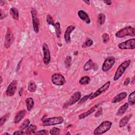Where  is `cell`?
I'll return each instance as SVG.
<instances>
[{
    "instance_id": "1",
    "label": "cell",
    "mask_w": 135,
    "mask_h": 135,
    "mask_svg": "<svg viewBox=\"0 0 135 135\" xmlns=\"http://www.w3.org/2000/svg\"><path fill=\"white\" fill-rule=\"evenodd\" d=\"M131 64V60H128L123 61L121 63L117 69L115 74L114 75L113 80L115 81H118L123 75L124 72L127 70V69L129 67Z\"/></svg>"
},
{
    "instance_id": "2",
    "label": "cell",
    "mask_w": 135,
    "mask_h": 135,
    "mask_svg": "<svg viewBox=\"0 0 135 135\" xmlns=\"http://www.w3.org/2000/svg\"><path fill=\"white\" fill-rule=\"evenodd\" d=\"M112 125V123L110 121H104L101 123L93 131L95 135H100L107 132L110 129Z\"/></svg>"
},
{
    "instance_id": "3",
    "label": "cell",
    "mask_w": 135,
    "mask_h": 135,
    "mask_svg": "<svg viewBox=\"0 0 135 135\" xmlns=\"http://www.w3.org/2000/svg\"><path fill=\"white\" fill-rule=\"evenodd\" d=\"M115 35L118 38H123L127 36L134 37L135 36V29L132 26H128L118 31Z\"/></svg>"
},
{
    "instance_id": "4",
    "label": "cell",
    "mask_w": 135,
    "mask_h": 135,
    "mask_svg": "<svg viewBox=\"0 0 135 135\" xmlns=\"http://www.w3.org/2000/svg\"><path fill=\"white\" fill-rule=\"evenodd\" d=\"M64 119L61 116L54 117L51 118H48L44 119L42 122V124L44 126L47 127L61 124L64 122Z\"/></svg>"
},
{
    "instance_id": "5",
    "label": "cell",
    "mask_w": 135,
    "mask_h": 135,
    "mask_svg": "<svg viewBox=\"0 0 135 135\" xmlns=\"http://www.w3.org/2000/svg\"><path fill=\"white\" fill-rule=\"evenodd\" d=\"M31 16H32V24L33 30L36 33L39 32V28H40V21L38 17V12L35 8H32L31 10Z\"/></svg>"
},
{
    "instance_id": "6",
    "label": "cell",
    "mask_w": 135,
    "mask_h": 135,
    "mask_svg": "<svg viewBox=\"0 0 135 135\" xmlns=\"http://www.w3.org/2000/svg\"><path fill=\"white\" fill-rule=\"evenodd\" d=\"M116 62V59L114 57L111 56L107 58L105 61L103 62L102 66V70L103 72H106L110 70L113 66L115 65Z\"/></svg>"
},
{
    "instance_id": "7",
    "label": "cell",
    "mask_w": 135,
    "mask_h": 135,
    "mask_svg": "<svg viewBox=\"0 0 135 135\" xmlns=\"http://www.w3.org/2000/svg\"><path fill=\"white\" fill-rule=\"evenodd\" d=\"M51 81L52 84L57 86H61L64 85L66 80L64 76L60 74H55L51 77Z\"/></svg>"
},
{
    "instance_id": "8",
    "label": "cell",
    "mask_w": 135,
    "mask_h": 135,
    "mask_svg": "<svg viewBox=\"0 0 135 135\" xmlns=\"http://www.w3.org/2000/svg\"><path fill=\"white\" fill-rule=\"evenodd\" d=\"M121 50H133L135 49V39L132 38L118 44Z\"/></svg>"
},
{
    "instance_id": "9",
    "label": "cell",
    "mask_w": 135,
    "mask_h": 135,
    "mask_svg": "<svg viewBox=\"0 0 135 135\" xmlns=\"http://www.w3.org/2000/svg\"><path fill=\"white\" fill-rule=\"evenodd\" d=\"M42 51L43 55V62L45 65H48L51 61V53L48 46L47 43H43L42 46Z\"/></svg>"
},
{
    "instance_id": "10",
    "label": "cell",
    "mask_w": 135,
    "mask_h": 135,
    "mask_svg": "<svg viewBox=\"0 0 135 135\" xmlns=\"http://www.w3.org/2000/svg\"><path fill=\"white\" fill-rule=\"evenodd\" d=\"M110 83H111L110 81L107 82L106 84H105L100 88H99L96 92H95L94 93H92V94L90 97V99L92 100V99H95L98 97V96H99L100 95H101L103 92L106 91L110 86Z\"/></svg>"
},
{
    "instance_id": "11",
    "label": "cell",
    "mask_w": 135,
    "mask_h": 135,
    "mask_svg": "<svg viewBox=\"0 0 135 135\" xmlns=\"http://www.w3.org/2000/svg\"><path fill=\"white\" fill-rule=\"evenodd\" d=\"M14 41V35L11 30L7 28V32L5 37V41L4 46L6 48H9Z\"/></svg>"
},
{
    "instance_id": "12",
    "label": "cell",
    "mask_w": 135,
    "mask_h": 135,
    "mask_svg": "<svg viewBox=\"0 0 135 135\" xmlns=\"http://www.w3.org/2000/svg\"><path fill=\"white\" fill-rule=\"evenodd\" d=\"M17 86V82L16 80H13L7 87L5 93L8 97H12L14 95L16 91Z\"/></svg>"
},
{
    "instance_id": "13",
    "label": "cell",
    "mask_w": 135,
    "mask_h": 135,
    "mask_svg": "<svg viewBox=\"0 0 135 135\" xmlns=\"http://www.w3.org/2000/svg\"><path fill=\"white\" fill-rule=\"evenodd\" d=\"M81 98V93L79 91H77L75 92L73 95H72L68 101L67 102V106L73 105L77 102L79 101V100Z\"/></svg>"
},
{
    "instance_id": "14",
    "label": "cell",
    "mask_w": 135,
    "mask_h": 135,
    "mask_svg": "<svg viewBox=\"0 0 135 135\" xmlns=\"http://www.w3.org/2000/svg\"><path fill=\"white\" fill-rule=\"evenodd\" d=\"M99 69V66L96 63L93 62L92 59L89 60L86 64L84 66V70L86 71H89L90 70H94L95 71H97Z\"/></svg>"
},
{
    "instance_id": "15",
    "label": "cell",
    "mask_w": 135,
    "mask_h": 135,
    "mask_svg": "<svg viewBox=\"0 0 135 135\" xmlns=\"http://www.w3.org/2000/svg\"><path fill=\"white\" fill-rule=\"evenodd\" d=\"M75 29V26L73 25H69L66 29L64 34V38L67 43H70L71 42V33Z\"/></svg>"
},
{
    "instance_id": "16",
    "label": "cell",
    "mask_w": 135,
    "mask_h": 135,
    "mask_svg": "<svg viewBox=\"0 0 135 135\" xmlns=\"http://www.w3.org/2000/svg\"><path fill=\"white\" fill-rule=\"evenodd\" d=\"M78 15L81 20H82L83 21H84L87 24L90 23L91 20L89 16V15L84 11L80 10V11L78 12Z\"/></svg>"
},
{
    "instance_id": "17",
    "label": "cell",
    "mask_w": 135,
    "mask_h": 135,
    "mask_svg": "<svg viewBox=\"0 0 135 135\" xmlns=\"http://www.w3.org/2000/svg\"><path fill=\"white\" fill-rule=\"evenodd\" d=\"M127 93L126 92H122L114 97L112 99L111 102L113 103H118L125 99L127 97Z\"/></svg>"
},
{
    "instance_id": "18",
    "label": "cell",
    "mask_w": 135,
    "mask_h": 135,
    "mask_svg": "<svg viewBox=\"0 0 135 135\" xmlns=\"http://www.w3.org/2000/svg\"><path fill=\"white\" fill-rule=\"evenodd\" d=\"M26 112L25 110H24V109L18 111L16 113V115L14 117V122L15 124L19 123L23 119V118L24 117V116L26 115Z\"/></svg>"
},
{
    "instance_id": "19",
    "label": "cell",
    "mask_w": 135,
    "mask_h": 135,
    "mask_svg": "<svg viewBox=\"0 0 135 135\" xmlns=\"http://www.w3.org/2000/svg\"><path fill=\"white\" fill-rule=\"evenodd\" d=\"M98 105H96L94 107H92L91 109H90L87 111H86V112H85L84 113H82V114H81V115H80L79 116V119H85L86 117H88L89 116L91 115L92 113H93L96 111V110L98 108Z\"/></svg>"
},
{
    "instance_id": "20",
    "label": "cell",
    "mask_w": 135,
    "mask_h": 135,
    "mask_svg": "<svg viewBox=\"0 0 135 135\" xmlns=\"http://www.w3.org/2000/svg\"><path fill=\"white\" fill-rule=\"evenodd\" d=\"M132 116V115H129L128 116H124L119 121V126L120 128H123L124 127H125L127 123H128L129 121L130 120L131 117Z\"/></svg>"
},
{
    "instance_id": "21",
    "label": "cell",
    "mask_w": 135,
    "mask_h": 135,
    "mask_svg": "<svg viewBox=\"0 0 135 135\" xmlns=\"http://www.w3.org/2000/svg\"><path fill=\"white\" fill-rule=\"evenodd\" d=\"M128 108H129V103L127 102L124 103L122 106H121L118 109L116 113V115L117 116H122L124 113V112L127 111Z\"/></svg>"
},
{
    "instance_id": "22",
    "label": "cell",
    "mask_w": 135,
    "mask_h": 135,
    "mask_svg": "<svg viewBox=\"0 0 135 135\" xmlns=\"http://www.w3.org/2000/svg\"><path fill=\"white\" fill-rule=\"evenodd\" d=\"M10 13L13 19L16 21L19 20V12L16 7H13L10 8Z\"/></svg>"
},
{
    "instance_id": "23",
    "label": "cell",
    "mask_w": 135,
    "mask_h": 135,
    "mask_svg": "<svg viewBox=\"0 0 135 135\" xmlns=\"http://www.w3.org/2000/svg\"><path fill=\"white\" fill-rule=\"evenodd\" d=\"M25 103H26V106L27 110L29 111H30L34 107V102L33 99L32 98H28L25 100Z\"/></svg>"
},
{
    "instance_id": "24",
    "label": "cell",
    "mask_w": 135,
    "mask_h": 135,
    "mask_svg": "<svg viewBox=\"0 0 135 135\" xmlns=\"http://www.w3.org/2000/svg\"><path fill=\"white\" fill-rule=\"evenodd\" d=\"M37 129V127L35 124H31L29 127L27 128L25 134H34L36 132V130Z\"/></svg>"
},
{
    "instance_id": "25",
    "label": "cell",
    "mask_w": 135,
    "mask_h": 135,
    "mask_svg": "<svg viewBox=\"0 0 135 135\" xmlns=\"http://www.w3.org/2000/svg\"><path fill=\"white\" fill-rule=\"evenodd\" d=\"M37 89V85L35 82L31 81L29 83L28 86V90L30 92H34L36 91Z\"/></svg>"
},
{
    "instance_id": "26",
    "label": "cell",
    "mask_w": 135,
    "mask_h": 135,
    "mask_svg": "<svg viewBox=\"0 0 135 135\" xmlns=\"http://www.w3.org/2000/svg\"><path fill=\"white\" fill-rule=\"evenodd\" d=\"M91 79L88 76H85L82 77L79 80V84L81 85H87L90 82Z\"/></svg>"
},
{
    "instance_id": "27",
    "label": "cell",
    "mask_w": 135,
    "mask_h": 135,
    "mask_svg": "<svg viewBox=\"0 0 135 135\" xmlns=\"http://www.w3.org/2000/svg\"><path fill=\"white\" fill-rule=\"evenodd\" d=\"M135 91H133L129 95L128 97V103L131 106H133L135 104Z\"/></svg>"
},
{
    "instance_id": "28",
    "label": "cell",
    "mask_w": 135,
    "mask_h": 135,
    "mask_svg": "<svg viewBox=\"0 0 135 135\" xmlns=\"http://www.w3.org/2000/svg\"><path fill=\"white\" fill-rule=\"evenodd\" d=\"M106 21V15L103 13H100L98 15V22L100 25H102Z\"/></svg>"
},
{
    "instance_id": "29",
    "label": "cell",
    "mask_w": 135,
    "mask_h": 135,
    "mask_svg": "<svg viewBox=\"0 0 135 135\" xmlns=\"http://www.w3.org/2000/svg\"><path fill=\"white\" fill-rule=\"evenodd\" d=\"M54 27L55 28V31H56V36L58 38H59L61 36V25L60 23L59 22H57L55 24Z\"/></svg>"
},
{
    "instance_id": "30",
    "label": "cell",
    "mask_w": 135,
    "mask_h": 135,
    "mask_svg": "<svg viewBox=\"0 0 135 135\" xmlns=\"http://www.w3.org/2000/svg\"><path fill=\"white\" fill-rule=\"evenodd\" d=\"M30 120L28 119H26L25 120H24L22 123H21V124L20 125V129L21 130H24L25 129L27 128L29 126V124H30Z\"/></svg>"
},
{
    "instance_id": "31",
    "label": "cell",
    "mask_w": 135,
    "mask_h": 135,
    "mask_svg": "<svg viewBox=\"0 0 135 135\" xmlns=\"http://www.w3.org/2000/svg\"><path fill=\"white\" fill-rule=\"evenodd\" d=\"M93 44V41L90 38H87L85 42L82 44V47L83 48H88L90 47L91 46H92Z\"/></svg>"
},
{
    "instance_id": "32",
    "label": "cell",
    "mask_w": 135,
    "mask_h": 135,
    "mask_svg": "<svg viewBox=\"0 0 135 135\" xmlns=\"http://www.w3.org/2000/svg\"><path fill=\"white\" fill-rule=\"evenodd\" d=\"M92 94V93H90V94L84 96V97H82V98H81V99L79 100V101L78 102V104L79 105H81V104H82V103H84V102H86L89 99H90V97H91Z\"/></svg>"
},
{
    "instance_id": "33",
    "label": "cell",
    "mask_w": 135,
    "mask_h": 135,
    "mask_svg": "<svg viewBox=\"0 0 135 135\" xmlns=\"http://www.w3.org/2000/svg\"><path fill=\"white\" fill-rule=\"evenodd\" d=\"M71 62H72V58L71 56H67L65 59V66L66 68H69L71 65Z\"/></svg>"
},
{
    "instance_id": "34",
    "label": "cell",
    "mask_w": 135,
    "mask_h": 135,
    "mask_svg": "<svg viewBox=\"0 0 135 135\" xmlns=\"http://www.w3.org/2000/svg\"><path fill=\"white\" fill-rule=\"evenodd\" d=\"M10 113H6L5 115H4V116H3L1 119H0V126H2L3 124L5 123V122L6 121V120L8 119V118L10 117Z\"/></svg>"
},
{
    "instance_id": "35",
    "label": "cell",
    "mask_w": 135,
    "mask_h": 135,
    "mask_svg": "<svg viewBox=\"0 0 135 135\" xmlns=\"http://www.w3.org/2000/svg\"><path fill=\"white\" fill-rule=\"evenodd\" d=\"M61 130L60 129L56 127H53L50 129V133L51 135H57V134H59L60 133Z\"/></svg>"
},
{
    "instance_id": "36",
    "label": "cell",
    "mask_w": 135,
    "mask_h": 135,
    "mask_svg": "<svg viewBox=\"0 0 135 135\" xmlns=\"http://www.w3.org/2000/svg\"><path fill=\"white\" fill-rule=\"evenodd\" d=\"M47 22L48 23V24L49 25H52L54 26L55 25V23H54V20L52 17V16L51 15L48 14L47 16Z\"/></svg>"
},
{
    "instance_id": "37",
    "label": "cell",
    "mask_w": 135,
    "mask_h": 135,
    "mask_svg": "<svg viewBox=\"0 0 135 135\" xmlns=\"http://www.w3.org/2000/svg\"><path fill=\"white\" fill-rule=\"evenodd\" d=\"M102 38L103 40V42L104 43H107L110 40L109 36L107 33H104L102 34Z\"/></svg>"
},
{
    "instance_id": "38",
    "label": "cell",
    "mask_w": 135,
    "mask_h": 135,
    "mask_svg": "<svg viewBox=\"0 0 135 135\" xmlns=\"http://www.w3.org/2000/svg\"><path fill=\"white\" fill-rule=\"evenodd\" d=\"M35 134H48L49 133L46 130H41L37 132H35Z\"/></svg>"
},
{
    "instance_id": "39",
    "label": "cell",
    "mask_w": 135,
    "mask_h": 135,
    "mask_svg": "<svg viewBox=\"0 0 135 135\" xmlns=\"http://www.w3.org/2000/svg\"><path fill=\"white\" fill-rule=\"evenodd\" d=\"M102 108H100L98 110V111H97V112H96V113L95 114V117H100L101 115H102Z\"/></svg>"
},
{
    "instance_id": "40",
    "label": "cell",
    "mask_w": 135,
    "mask_h": 135,
    "mask_svg": "<svg viewBox=\"0 0 135 135\" xmlns=\"http://www.w3.org/2000/svg\"><path fill=\"white\" fill-rule=\"evenodd\" d=\"M130 82V79L129 78H127L123 82V85L124 86H127L129 84Z\"/></svg>"
},
{
    "instance_id": "41",
    "label": "cell",
    "mask_w": 135,
    "mask_h": 135,
    "mask_svg": "<svg viewBox=\"0 0 135 135\" xmlns=\"http://www.w3.org/2000/svg\"><path fill=\"white\" fill-rule=\"evenodd\" d=\"M25 134V132H23L22 130H21L20 131H16L13 133V134Z\"/></svg>"
},
{
    "instance_id": "42",
    "label": "cell",
    "mask_w": 135,
    "mask_h": 135,
    "mask_svg": "<svg viewBox=\"0 0 135 135\" xmlns=\"http://www.w3.org/2000/svg\"><path fill=\"white\" fill-rule=\"evenodd\" d=\"M103 2L107 5H111L112 4V1H110V0H104Z\"/></svg>"
},
{
    "instance_id": "43",
    "label": "cell",
    "mask_w": 135,
    "mask_h": 135,
    "mask_svg": "<svg viewBox=\"0 0 135 135\" xmlns=\"http://www.w3.org/2000/svg\"><path fill=\"white\" fill-rule=\"evenodd\" d=\"M22 60H20V62H19V64H17V66H16V71H18L19 70V69H20V68H21V63H22Z\"/></svg>"
},
{
    "instance_id": "44",
    "label": "cell",
    "mask_w": 135,
    "mask_h": 135,
    "mask_svg": "<svg viewBox=\"0 0 135 135\" xmlns=\"http://www.w3.org/2000/svg\"><path fill=\"white\" fill-rule=\"evenodd\" d=\"M0 12H1V17H0V19H1V20H3L4 17H5L6 15H5V14H4V16H3V12H2V9L0 10Z\"/></svg>"
},
{
    "instance_id": "45",
    "label": "cell",
    "mask_w": 135,
    "mask_h": 135,
    "mask_svg": "<svg viewBox=\"0 0 135 135\" xmlns=\"http://www.w3.org/2000/svg\"><path fill=\"white\" fill-rule=\"evenodd\" d=\"M5 2L4 1H1V0L0 1V4H1V6L4 5V4H5Z\"/></svg>"
},
{
    "instance_id": "46",
    "label": "cell",
    "mask_w": 135,
    "mask_h": 135,
    "mask_svg": "<svg viewBox=\"0 0 135 135\" xmlns=\"http://www.w3.org/2000/svg\"><path fill=\"white\" fill-rule=\"evenodd\" d=\"M84 2L87 3L88 5H89L90 4V1H84Z\"/></svg>"
},
{
    "instance_id": "47",
    "label": "cell",
    "mask_w": 135,
    "mask_h": 135,
    "mask_svg": "<svg viewBox=\"0 0 135 135\" xmlns=\"http://www.w3.org/2000/svg\"><path fill=\"white\" fill-rule=\"evenodd\" d=\"M2 81H3L2 78V77H1V84H2Z\"/></svg>"
},
{
    "instance_id": "48",
    "label": "cell",
    "mask_w": 135,
    "mask_h": 135,
    "mask_svg": "<svg viewBox=\"0 0 135 135\" xmlns=\"http://www.w3.org/2000/svg\"><path fill=\"white\" fill-rule=\"evenodd\" d=\"M4 134H10V133H7V132H5V133L3 134V135H4Z\"/></svg>"
},
{
    "instance_id": "49",
    "label": "cell",
    "mask_w": 135,
    "mask_h": 135,
    "mask_svg": "<svg viewBox=\"0 0 135 135\" xmlns=\"http://www.w3.org/2000/svg\"><path fill=\"white\" fill-rule=\"evenodd\" d=\"M70 134V132H67V133H66V134Z\"/></svg>"
}]
</instances>
